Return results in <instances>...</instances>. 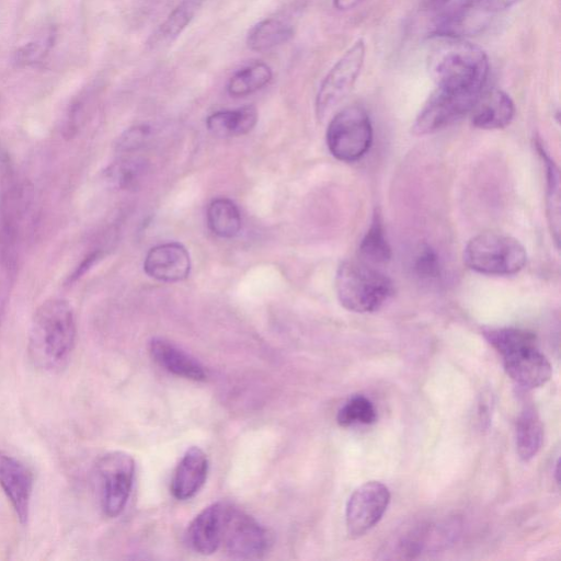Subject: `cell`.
<instances>
[{"instance_id": "cell-1", "label": "cell", "mask_w": 561, "mask_h": 561, "mask_svg": "<svg viewBox=\"0 0 561 561\" xmlns=\"http://www.w3.org/2000/svg\"><path fill=\"white\" fill-rule=\"evenodd\" d=\"M76 339L77 324L72 305L62 299L45 301L31 320L30 361L43 372H59L70 362Z\"/></svg>"}, {"instance_id": "cell-2", "label": "cell", "mask_w": 561, "mask_h": 561, "mask_svg": "<svg viewBox=\"0 0 561 561\" xmlns=\"http://www.w3.org/2000/svg\"><path fill=\"white\" fill-rule=\"evenodd\" d=\"M440 39L429 60V70L438 88L478 100L489 76L487 54L463 39Z\"/></svg>"}, {"instance_id": "cell-3", "label": "cell", "mask_w": 561, "mask_h": 561, "mask_svg": "<svg viewBox=\"0 0 561 561\" xmlns=\"http://www.w3.org/2000/svg\"><path fill=\"white\" fill-rule=\"evenodd\" d=\"M0 187V278L13 283L21 258L32 205V188L2 160Z\"/></svg>"}, {"instance_id": "cell-4", "label": "cell", "mask_w": 561, "mask_h": 561, "mask_svg": "<svg viewBox=\"0 0 561 561\" xmlns=\"http://www.w3.org/2000/svg\"><path fill=\"white\" fill-rule=\"evenodd\" d=\"M340 304L358 314L373 313L393 294V283L376 267L363 261L341 263L336 276Z\"/></svg>"}, {"instance_id": "cell-5", "label": "cell", "mask_w": 561, "mask_h": 561, "mask_svg": "<svg viewBox=\"0 0 561 561\" xmlns=\"http://www.w3.org/2000/svg\"><path fill=\"white\" fill-rule=\"evenodd\" d=\"M528 261V254L519 240L497 233L480 234L464 250L466 266L487 276H513Z\"/></svg>"}, {"instance_id": "cell-6", "label": "cell", "mask_w": 561, "mask_h": 561, "mask_svg": "<svg viewBox=\"0 0 561 561\" xmlns=\"http://www.w3.org/2000/svg\"><path fill=\"white\" fill-rule=\"evenodd\" d=\"M460 524L456 520L418 522L404 526L385 544L382 559H415L439 552L455 541Z\"/></svg>"}, {"instance_id": "cell-7", "label": "cell", "mask_w": 561, "mask_h": 561, "mask_svg": "<svg viewBox=\"0 0 561 561\" xmlns=\"http://www.w3.org/2000/svg\"><path fill=\"white\" fill-rule=\"evenodd\" d=\"M372 142V122L360 106L341 110L329 123L327 145L331 155L340 162H357L369 152Z\"/></svg>"}, {"instance_id": "cell-8", "label": "cell", "mask_w": 561, "mask_h": 561, "mask_svg": "<svg viewBox=\"0 0 561 561\" xmlns=\"http://www.w3.org/2000/svg\"><path fill=\"white\" fill-rule=\"evenodd\" d=\"M101 509L108 518H118L127 507L135 478L133 457L111 452L97 463Z\"/></svg>"}, {"instance_id": "cell-9", "label": "cell", "mask_w": 561, "mask_h": 561, "mask_svg": "<svg viewBox=\"0 0 561 561\" xmlns=\"http://www.w3.org/2000/svg\"><path fill=\"white\" fill-rule=\"evenodd\" d=\"M365 55V42L360 39L332 66L320 85L316 97L315 107L318 119H324L351 93L362 72Z\"/></svg>"}, {"instance_id": "cell-10", "label": "cell", "mask_w": 561, "mask_h": 561, "mask_svg": "<svg viewBox=\"0 0 561 561\" xmlns=\"http://www.w3.org/2000/svg\"><path fill=\"white\" fill-rule=\"evenodd\" d=\"M500 354L508 376L520 387L535 389L551 380L552 364L537 348L536 337L532 332Z\"/></svg>"}, {"instance_id": "cell-11", "label": "cell", "mask_w": 561, "mask_h": 561, "mask_svg": "<svg viewBox=\"0 0 561 561\" xmlns=\"http://www.w3.org/2000/svg\"><path fill=\"white\" fill-rule=\"evenodd\" d=\"M391 503V491L381 482L365 483L348 500L346 509L347 531L359 538L380 523Z\"/></svg>"}, {"instance_id": "cell-12", "label": "cell", "mask_w": 561, "mask_h": 561, "mask_svg": "<svg viewBox=\"0 0 561 561\" xmlns=\"http://www.w3.org/2000/svg\"><path fill=\"white\" fill-rule=\"evenodd\" d=\"M267 545V533L260 523L231 506L221 545L226 554L237 559H254L265 554Z\"/></svg>"}, {"instance_id": "cell-13", "label": "cell", "mask_w": 561, "mask_h": 561, "mask_svg": "<svg viewBox=\"0 0 561 561\" xmlns=\"http://www.w3.org/2000/svg\"><path fill=\"white\" fill-rule=\"evenodd\" d=\"M477 100L440 88L434 91L412 127L416 135L433 134L471 113Z\"/></svg>"}, {"instance_id": "cell-14", "label": "cell", "mask_w": 561, "mask_h": 561, "mask_svg": "<svg viewBox=\"0 0 561 561\" xmlns=\"http://www.w3.org/2000/svg\"><path fill=\"white\" fill-rule=\"evenodd\" d=\"M0 488L20 523L26 524L30 515L34 476L26 464L4 451H0Z\"/></svg>"}, {"instance_id": "cell-15", "label": "cell", "mask_w": 561, "mask_h": 561, "mask_svg": "<svg viewBox=\"0 0 561 561\" xmlns=\"http://www.w3.org/2000/svg\"><path fill=\"white\" fill-rule=\"evenodd\" d=\"M231 505L217 502L205 508L189 525L186 541L193 552L212 555L219 551Z\"/></svg>"}, {"instance_id": "cell-16", "label": "cell", "mask_w": 561, "mask_h": 561, "mask_svg": "<svg viewBox=\"0 0 561 561\" xmlns=\"http://www.w3.org/2000/svg\"><path fill=\"white\" fill-rule=\"evenodd\" d=\"M144 271L148 277L162 282L186 280L191 271L188 250L178 243L158 245L148 251Z\"/></svg>"}, {"instance_id": "cell-17", "label": "cell", "mask_w": 561, "mask_h": 561, "mask_svg": "<svg viewBox=\"0 0 561 561\" xmlns=\"http://www.w3.org/2000/svg\"><path fill=\"white\" fill-rule=\"evenodd\" d=\"M492 16L478 6L473 0H463L460 4L446 11L434 27L435 37L463 39L483 31Z\"/></svg>"}, {"instance_id": "cell-18", "label": "cell", "mask_w": 561, "mask_h": 561, "mask_svg": "<svg viewBox=\"0 0 561 561\" xmlns=\"http://www.w3.org/2000/svg\"><path fill=\"white\" fill-rule=\"evenodd\" d=\"M208 474V456L197 446H192L182 456L171 479V494L180 501L193 498L204 486Z\"/></svg>"}, {"instance_id": "cell-19", "label": "cell", "mask_w": 561, "mask_h": 561, "mask_svg": "<svg viewBox=\"0 0 561 561\" xmlns=\"http://www.w3.org/2000/svg\"><path fill=\"white\" fill-rule=\"evenodd\" d=\"M474 127L482 130L505 129L514 119L515 105L505 91H485L475 103L471 113Z\"/></svg>"}, {"instance_id": "cell-20", "label": "cell", "mask_w": 561, "mask_h": 561, "mask_svg": "<svg viewBox=\"0 0 561 561\" xmlns=\"http://www.w3.org/2000/svg\"><path fill=\"white\" fill-rule=\"evenodd\" d=\"M150 352L158 365L182 379L201 382L208 376L196 358L166 339L154 338L150 343Z\"/></svg>"}, {"instance_id": "cell-21", "label": "cell", "mask_w": 561, "mask_h": 561, "mask_svg": "<svg viewBox=\"0 0 561 561\" xmlns=\"http://www.w3.org/2000/svg\"><path fill=\"white\" fill-rule=\"evenodd\" d=\"M202 5L203 0H182L152 34L147 42L148 47L157 50L173 44L196 18Z\"/></svg>"}, {"instance_id": "cell-22", "label": "cell", "mask_w": 561, "mask_h": 561, "mask_svg": "<svg viewBox=\"0 0 561 561\" xmlns=\"http://www.w3.org/2000/svg\"><path fill=\"white\" fill-rule=\"evenodd\" d=\"M257 122V109L254 106H246L211 114L206 120V128L215 136L237 137L253 131Z\"/></svg>"}, {"instance_id": "cell-23", "label": "cell", "mask_w": 561, "mask_h": 561, "mask_svg": "<svg viewBox=\"0 0 561 561\" xmlns=\"http://www.w3.org/2000/svg\"><path fill=\"white\" fill-rule=\"evenodd\" d=\"M294 33V27L288 21L279 18L265 19L250 29L247 45L251 51L265 53L290 42Z\"/></svg>"}, {"instance_id": "cell-24", "label": "cell", "mask_w": 561, "mask_h": 561, "mask_svg": "<svg viewBox=\"0 0 561 561\" xmlns=\"http://www.w3.org/2000/svg\"><path fill=\"white\" fill-rule=\"evenodd\" d=\"M515 441L520 459L529 462L541 451L544 442V426L533 407H525L515 428Z\"/></svg>"}, {"instance_id": "cell-25", "label": "cell", "mask_w": 561, "mask_h": 561, "mask_svg": "<svg viewBox=\"0 0 561 561\" xmlns=\"http://www.w3.org/2000/svg\"><path fill=\"white\" fill-rule=\"evenodd\" d=\"M208 224L216 236L234 238L242 230V215L238 206L231 200H214L208 209Z\"/></svg>"}, {"instance_id": "cell-26", "label": "cell", "mask_w": 561, "mask_h": 561, "mask_svg": "<svg viewBox=\"0 0 561 561\" xmlns=\"http://www.w3.org/2000/svg\"><path fill=\"white\" fill-rule=\"evenodd\" d=\"M272 78L273 72L268 64L249 65L228 80L227 93L235 98L253 95L270 84Z\"/></svg>"}, {"instance_id": "cell-27", "label": "cell", "mask_w": 561, "mask_h": 561, "mask_svg": "<svg viewBox=\"0 0 561 561\" xmlns=\"http://www.w3.org/2000/svg\"><path fill=\"white\" fill-rule=\"evenodd\" d=\"M538 153L542 156L546 166L547 190H546V210L549 227L555 243L559 246L560 236V178L559 170L554 160L546 153L541 143H536Z\"/></svg>"}, {"instance_id": "cell-28", "label": "cell", "mask_w": 561, "mask_h": 561, "mask_svg": "<svg viewBox=\"0 0 561 561\" xmlns=\"http://www.w3.org/2000/svg\"><path fill=\"white\" fill-rule=\"evenodd\" d=\"M361 261L376 267L385 265L392 259L389 245L380 215H375L370 230L366 232L360 244Z\"/></svg>"}, {"instance_id": "cell-29", "label": "cell", "mask_w": 561, "mask_h": 561, "mask_svg": "<svg viewBox=\"0 0 561 561\" xmlns=\"http://www.w3.org/2000/svg\"><path fill=\"white\" fill-rule=\"evenodd\" d=\"M145 171L144 160L123 156L106 169L105 179L114 189L129 190L139 185Z\"/></svg>"}, {"instance_id": "cell-30", "label": "cell", "mask_w": 561, "mask_h": 561, "mask_svg": "<svg viewBox=\"0 0 561 561\" xmlns=\"http://www.w3.org/2000/svg\"><path fill=\"white\" fill-rule=\"evenodd\" d=\"M56 32L49 28L36 39L22 45L15 53V63L20 67H30L42 63L54 47Z\"/></svg>"}, {"instance_id": "cell-31", "label": "cell", "mask_w": 561, "mask_h": 561, "mask_svg": "<svg viewBox=\"0 0 561 561\" xmlns=\"http://www.w3.org/2000/svg\"><path fill=\"white\" fill-rule=\"evenodd\" d=\"M377 420V411L370 399L356 396L343 406L337 416L338 425L343 428L353 425H373Z\"/></svg>"}, {"instance_id": "cell-32", "label": "cell", "mask_w": 561, "mask_h": 561, "mask_svg": "<svg viewBox=\"0 0 561 561\" xmlns=\"http://www.w3.org/2000/svg\"><path fill=\"white\" fill-rule=\"evenodd\" d=\"M415 271L423 280H437L441 276V261L430 246L423 247L415 260Z\"/></svg>"}, {"instance_id": "cell-33", "label": "cell", "mask_w": 561, "mask_h": 561, "mask_svg": "<svg viewBox=\"0 0 561 561\" xmlns=\"http://www.w3.org/2000/svg\"><path fill=\"white\" fill-rule=\"evenodd\" d=\"M151 134L152 130L148 125H137L119 137L116 150L121 155L139 151L150 140Z\"/></svg>"}, {"instance_id": "cell-34", "label": "cell", "mask_w": 561, "mask_h": 561, "mask_svg": "<svg viewBox=\"0 0 561 561\" xmlns=\"http://www.w3.org/2000/svg\"><path fill=\"white\" fill-rule=\"evenodd\" d=\"M492 408H494V402H492V396H490L489 393L480 397L478 403V420L480 429H489L492 419Z\"/></svg>"}, {"instance_id": "cell-35", "label": "cell", "mask_w": 561, "mask_h": 561, "mask_svg": "<svg viewBox=\"0 0 561 561\" xmlns=\"http://www.w3.org/2000/svg\"><path fill=\"white\" fill-rule=\"evenodd\" d=\"M473 2L495 16L500 11L507 10L517 4L519 0H473Z\"/></svg>"}, {"instance_id": "cell-36", "label": "cell", "mask_w": 561, "mask_h": 561, "mask_svg": "<svg viewBox=\"0 0 561 561\" xmlns=\"http://www.w3.org/2000/svg\"><path fill=\"white\" fill-rule=\"evenodd\" d=\"M100 257L101 255L99 251H96V253L88 255L82 262H80V265L73 271L72 276L68 278V282L73 283L78 279L82 278L83 276H85L87 271H89L91 268H93L96 265V262L100 259Z\"/></svg>"}, {"instance_id": "cell-37", "label": "cell", "mask_w": 561, "mask_h": 561, "mask_svg": "<svg viewBox=\"0 0 561 561\" xmlns=\"http://www.w3.org/2000/svg\"><path fill=\"white\" fill-rule=\"evenodd\" d=\"M364 0H334V6L339 11H350L360 6Z\"/></svg>"}, {"instance_id": "cell-38", "label": "cell", "mask_w": 561, "mask_h": 561, "mask_svg": "<svg viewBox=\"0 0 561 561\" xmlns=\"http://www.w3.org/2000/svg\"><path fill=\"white\" fill-rule=\"evenodd\" d=\"M432 2L435 5L442 6V5L448 4L450 2V0H432Z\"/></svg>"}]
</instances>
